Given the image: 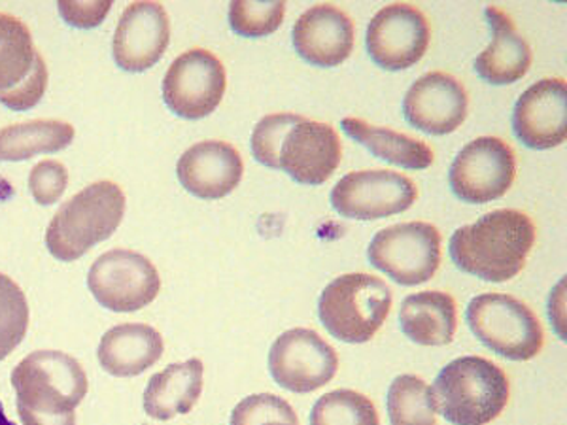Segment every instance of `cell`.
<instances>
[{
  "mask_svg": "<svg viewBox=\"0 0 567 425\" xmlns=\"http://www.w3.org/2000/svg\"><path fill=\"white\" fill-rule=\"evenodd\" d=\"M229 425H299V419L288 401L271 393H258L233 408Z\"/></svg>",
  "mask_w": 567,
  "mask_h": 425,
  "instance_id": "31",
  "label": "cell"
},
{
  "mask_svg": "<svg viewBox=\"0 0 567 425\" xmlns=\"http://www.w3.org/2000/svg\"><path fill=\"white\" fill-rule=\"evenodd\" d=\"M29 328L27 297L12 278L0 272V361L25 339Z\"/></svg>",
  "mask_w": 567,
  "mask_h": 425,
  "instance_id": "29",
  "label": "cell"
},
{
  "mask_svg": "<svg viewBox=\"0 0 567 425\" xmlns=\"http://www.w3.org/2000/svg\"><path fill=\"white\" fill-rule=\"evenodd\" d=\"M251 152L261 165L284 170L297 184L320 186L336 173L341 138L328 123L297 114H269L254 127Z\"/></svg>",
  "mask_w": 567,
  "mask_h": 425,
  "instance_id": "1",
  "label": "cell"
},
{
  "mask_svg": "<svg viewBox=\"0 0 567 425\" xmlns=\"http://www.w3.org/2000/svg\"><path fill=\"white\" fill-rule=\"evenodd\" d=\"M182 187L197 199H224L239 186L245 165L239 152L224 141H205L182 154L176 165Z\"/></svg>",
  "mask_w": 567,
  "mask_h": 425,
  "instance_id": "18",
  "label": "cell"
},
{
  "mask_svg": "<svg viewBox=\"0 0 567 425\" xmlns=\"http://www.w3.org/2000/svg\"><path fill=\"white\" fill-rule=\"evenodd\" d=\"M23 425H76V406L87 395V374L72 355L39 350L12 371Z\"/></svg>",
  "mask_w": 567,
  "mask_h": 425,
  "instance_id": "3",
  "label": "cell"
},
{
  "mask_svg": "<svg viewBox=\"0 0 567 425\" xmlns=\"http://www.w3.org/2000/svg\"><path fill=\"white\" fill-rule=\"evenodd\" d=\"M435 413L454 425H486L509 403V379L494 361L464 355L451 361L433 382Z\"/></svg>",
  "mask_w": 567,
  "mask_h": 425,
  "instance_id": "4",
  "label": "cell"
},
{
  "mask_svg": "<svg viewBox=\"0 0 567 425\" xmlns=\"http://www.w3.org/2000/svg\"><path fill=\"white\" fill-rule=\"evenodd\" d=\"M430 39V21L419 8L390 4L379 10L369 23L365 48L384 71H405L424 58Z\"/></svg>",
  "mask_w": 567,
  "mask_h": 425,
  "instance_id": "14",
  "label": "cell"
},
{
  "mask_svg": "<svg viewBox=\"0 0 567 425\" xmlns=\"http://www.w3.org/2000/svg\"><path fill=\"white\" fill-rule=\"evenodd\" d=\"M310 425H381L373 401L354 390L326 393L310 413Z\"/></svg>",
  "mask_w": 567,
  "mask_h": 425,
  "instance_id": "28",
  "label": "cell"
},
{
  "mask_svg": "<svg viewBox=\"0 0 567 425\" xmlns=\"http://www.w3.org/2000/svg\"><path fill=\"white\" fill-rule=\"evenodd\" d=\"M269 371L278 386L305 395L333 381L339 371V355L317 331L290 329L272 342Z\"/></svg>",
  "mask_w": 567,
  "mask_h": 425,
  "instance_id": "13",
  "label": "cell"
},
{
  "mask_svg": "<svg viewBox=\"0 0 567 425\" xmlns=\"http://www.w3.org/2000/svg\"><path fill=\"white\" fill-rule=\"evenodd\" d=\"M534 245L535 226L528 214L502 208L456 229L449 251L460 271L502 283L520 274Z\"/></svg>",
  "mask_w": 567,
  "mask_h": 425,
  "instance_id": "2",
  "label": "cell"
},
{
  "mask_svg": "<svg viewBox=\"0 0 567 425\" xmlns=\"http://www.w3.org/2000/svg\"><path fill=\"white\" fill-rule=\"evenodd\" d=\"M470 110L464 85L446 72H427L419 77L403 101V116L414 129L445 136L458 129Z\"/></svg>",
  "mask_w": 567,
  "mask_h": 425,
  "instance_id": "15",
  "label": "cell"
},
{
  "mask_svg": "<svg viewBox=\"0 0 567 425\" xmlns=\"http://www.w3.org/2000/svg\"><path fill=\"white\" fill-rule=\"evenodd\" d=\"M37 53L29 27L0 13V91L13 90L31 74Z\"/></svg>",
  "mask_w": 567,
  "mask_h": 425,
  "instance_id": "26",
  "label": "cell"
},
{
  "mask_svg": "<svg viewBox=\"0 0 567 425\" xmlns=\"http://www.w3.org/2000/svg\"><path fill=\"white\" fill-rule=\"evenodd\" d=\"M163 336L146 323H122L106 331L99 344V361L106 373L131 379L162 360Z\"/></svg>",
  "mask_w": 567,
  "mask_h": 425,
  "instance_id": "21",
  "label": "cell"
},
{
  "mask_svg": "<svg viewBox=\"0 0 567 425\" xmlns=\"http://www.w3.org/2000/svg\"><path fill=\"white\" fill-rule=\"evenodd\" d=\"M400 325L420 346H446L458 329V309L445 291H422L406 297L400 310Z\"/></svg>",
  "mask_w": 567,
  "mask_h": 425,
  "instance_id": "23",
  "label": "cell"
},
{
  "mask_svg": "<svg viewBox=\"0 0 567 425\" xmlns=\"http://www.w3.org/2000/svg\"><path fill=\"white\" fill-rule=\"evenodd\" d=\"M125 195L114 182H95L82 189L50 221L45 246L59 261H76L110 239L122 224Z\"/></svg>",
  "mask_w": 567,
  "mask_h": 425,
  "instance_id": "5",
  "label": "cell"
},
{
  "mask_svg": "<svg viewBox=\"0 0 567 425\" xmlns=\"http://www.w3.org/2000/svg\"><path fill=\"white\" fill-rule=\"evenodd\" d=\"M513 131L524 146L550 149L567 138V84L564 77H545L529 85L516 101Z\"/></svg>",
  "mask_w": 567,
  "mask_h": 425,
  "instance_id": "16",
  "label": "cell"
},
{
  "mask_svg": "<svg viewBox=\"0 0 567 425\" xmlns=\"http://www.w3.org/2000/svg\"><path fill=\"white\" fill-rule=\"evenodd\" d=\"M341 127L352 141L368 148L374 157L395 167L424 170L432 167L433 149L430 144L414 136L403 135L400 131L377 127L358 117H344Z\"/></svg>",
  "mask_w": 567,
  "mask_h": 425,
  "instance_id": "24",
  "label": "cell"
},
{
  "mask_svg": "<svg viewBox=\"0 0 567 425\" xmlns=\"http://www.w3.org/2000/svg\"><path fill=\"white\" fill-rule=\"evenodd\" d=\"M465 317L471 333L505 360H534L545 344L542 323L534 310L507 293L473 297Z\"/></svg>",
  "mask_w": 567,
  "mask_h": 425,
  "instance_id": "7",
  "label": "cell"
},
{
  "mask_svg": "<svg viewBox=\"0 0 567 425\" xmlns=\"http://www.w3.org/2000/svg\"><path fill=\"white\" fill-rule=\"evenodd\" d=\"M484 15L491 25L492 42L475 59V71L488 84H515L532 66V48L503 10L488 7Z\"/></svg>",
  "mask_w": 567,
  "mask_h": 425,
  "instance_id": "20",
  "label": "cell"
},
{
  "mask_svg": "<svg viewBox=\"0 0 567 425\" xmlns=\"http://www.w3.org/2000/svg\"><path fill=\"white\" fill-rule=\"evenodd\" d=\"M286 2H246L235 0L229 7V25L233 33L246 37V39H258L269 37L282 25Z\"/></svg>",
  "mask_w": 567,
  "mask_h": 425,
  "instance_id": "30",
  "label": "cell"
},
{
  "mask_svg": "<svg viewBox=\"0 0 567 425\" xmlns=\"http://www.w3.org/2000/svg\"><path fill=\"white\" fill-rule=\"evenodd\" d=\"M368 259L400 286L430 282L441 265V232L425 221L386 227L371 240Z\"/></svg>",
  "mask_w": 567,
  "mask_h": 425,
  "instance_id": "8",
  "label": "cell"
},
{
  "mask_svg": "<svg viewBox=\"0 0 567 425\" xmlns=\"http://www.w3.org/2000/svg\"><path fill=\"white\" fill-rule=\"evenodd\" d=\"M74 127L59 120H33L0 129V162H25L71 146Z\"/></svg>",
  "mask_w": 567,
  "mask_h": 425,
  "instance_id": "25",
  "label": "cell"
},
{
  "mask_svg": "<svg viewBox=\"0 0 567 425\" xmlns=\"http://www.w3.org/2000/svg\"><path fill=\"white\" fill-rule=\"evenodd\" d=\"M45 87H48V69L42 55L37 53L31 74L13 90L0 91V104L16 112H25L40 103V99L44 97Z\"/></svg>",
  "mask_w": 567,
  "mask_h": 425,
  "instance_id": "33",
  "label": "cell"
},
{
  "mask_svg": "<svg viewBox=\"0 0 567 425\" xmlns=\"http://www.w3.org/2000/svg\"><path fill=\"white\" fill-rule=\"evenodd\" d=\"M171 42L167 10L159 2H133L117 23L112 52L127 72H144L163 58Z\"/></svg>",
  "mask_w": 567,
  "mask_h": 425,
  "instance_id": "17",
  "label": "cell"
},
{
  "mask_svg": "<svg viewBox=\"0 0 567 425\" xmlns=\"http://www.w3.org/2000/svg\"><path fill=\"white\" fill-rule=\"evenodd\" d=\"M112 2L101 0V2H76V0H61L59 2V12L63 20L76 29H93L103 23L106 13L110 12Z\"/></svg>",
  "mask_w": 567,
  "mask_h": 425,
  "instance_id": "34",
  "label": "cell"
},
{
  "mask_svg": "<svg viewBox=\"0 0 567 425\" xmlns=\"http://www.w3.org/2000/svg\"><path fill=\"white\" fill-rule=\"evenodd\" d=\"M203 361L192 357L154 374L144 392V411L150 418L167 422L192 413L203 392Z\"/></svg>",
  "mask_w": 567,
  "mask_h": 425,
  "instance_id": "22",
  "label": "cell"
},
{
  "mask_svg": "<svg viewBox=\"0 0 567 425\" xmlns=\"http://www.w3.org/2000/svg\"><path fill=\"white\" fill-rule=\"evenodd\" d=\"M388 414L392 425H437L432 390L414 374H401L392 382Z\"/></svg>",
  "mask_w": 567,
  "mask_h": 425,
  "instance_id": "27",
  "label": "cell"
},
{
  "mask_svg": "<svg viewBox=\"0 0 567 425\" xmlns=\"http://www.w3.org/2000/svg\"><path fill=\"white\" fill-rule=\"evenodd\" d=\"M87 286L99 304L112 312H136L154 303L162 278L146 256L110 250L91 265Z\"/></svg>",
  "mask_w": 567,
  "mask_h": 425,
  "instance_id": "9",
  "label": "cell"
},
{
  "mask_svg": "<svg viewBox=\"0 0 567 425\" xmlns=\"http://www.w3.org/2000/svg\"><path fill=\"white\" fill-rule=\"evenodd\" d=\"M291 40L297 55L315 66H339L354 50V23L341 8L318 4L296 21Z\"/></svg>",
  "mask_w": 567,
  "mask_h": 425,
  "instance_id": "19",
  "label": "cell"
},
{
  "mask_svg": "<svg viewBox=\"0 0 567 425\" xmlns=\"http://www.w3.org/2000/svg\"><path fill=\"white\" fill-rule=\"evenodd\" d=\"M419 199V189L409 176L393 170H355L342 176L331 191V207L342 218L358 221L390 218L403 214Z\"/></svg>",
  "mask_w": 567,
  "mask_h": 425,
  "instance_id": "11",
  "label": "cell"
},
{
  "mask_svg": "<svg viewBox=\"0 0 567 425\" xmlns=\"http://www.w3.org/2000/svg\"><path fill=\"white\" fill-rule=\"evenodd\" d=\"M0 425H16L12 419L8 418L7 413H4V406L0 403Z\"/></svg>",
  "mask_w": 567,
  "mask_h": 425,
  "instance_id": "35",
  "label": "cell"
},
{
  "mask_svg": "<svg viewBox=\"0 0 567 425\" xmlns=\"http://www.w3.org/2000/svg\"><path fill=\"white\" fill-rule=\"evenodd\" d=\"M516 178L515 152L497 136H481L460 149L449 180L452 194L471 205L502 199Z\"/></svg>",
  "mask_w": 567,
  "mask_h": 425,
  "instance_id": "10",
  "label": "cell"
},
{
  "mask_svg": "<svg viewBox=\"0 0 567 425\" xmlns=\"http://www.w3.org/2000/svg\"><path fill=\"white\" fill-rule=\"evenodd\" d=\"M66 186H69V170L63 163L55 159L37 163L29 175L31 195L42 207L55 205L65 194Z\"/></svg>",
  "mask_w": 567,
  "mask_h": 425,
  "instance_id": "32",
  "label": "cell"
},
{
  "mask_svg": "<svg viewBox=\"0 0 567 425\" xmlns=\"http://www.w3.org/2000/svg\"><path fill=\"white\" fill-rule=\"evenodd\" d=\"M392 309V291L381 278L352 272L328 283L318 301L323 328L341 342L363 344L373 339Z\"/></svg>",
  "mask_w": 567,
  "mask_h": 425,
  "instance_id": "6",
  "label": "cell"
},
{
  "mask_svg": "<svg viewBox=\"0 0 567 425\" xmlns=\"http://www.w3.org/2000/svg\"><path fill=\"white\" fill-rule=\"evenodd\" d=\"M226 69L214 53L189 50L168 66L163 77V101L184 120H203L218 108L226 93Z\"/></svg>",
  "mask_w": 567,
  "mask_h": 425,
  "instance_id": "12",
  "label": "cell"
}]
</instances>
